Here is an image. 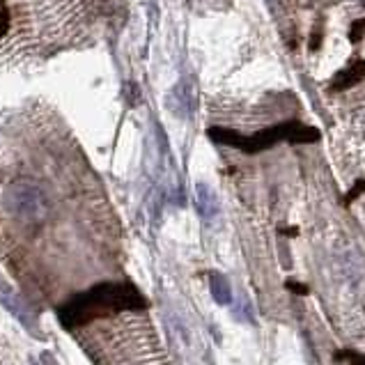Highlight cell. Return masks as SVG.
I'll return each mask as SVG.
<instances>
[{"label":"cell","instance_id":"1","mask_svg":"<svg viewBox=\"0 0 365 365\" xmlns=\"http://www.w3.org/2000/svg\"><path fill=\"white\" fill-rule=\"evenodd\" d=\"M147 306L141 290L132 283H101L94 285L85 294H78L69 303L58 310L60 321L67 328H76L81 324L120 310H143Z\"/></svg>","mask_w":365,"mask_h":365},{"label":"cell","instance_id":"2","mask_svg":"<svg viewBox=\"0 0 365 365\" xmlns=\"http://www.w3.org/2000/svg\"><path fill=\"white\" fill-rule=\"evenodd\" d=\"M207 136L221 145L237 147V150L246 152V154L264 152L281 141H288V143H315V141H319L317 129L301 124V122H283V124H276V127L264 129V132H257L255 136H241L239 132H232V129L212 127L210 132H207Z\"/></svg>","mask_w":365,"mask_h":365},{"label":"cell","instance_id":"3","mask_svg":"<svg viewBox=\"0 0 365 365\" xmlns=\"http://www.w3.org/2000/svg\"><path fill=\"white\" fill-rule=\"evenodd\" d=\"M5 205L10 214L28 225H41L49 219V200L41 188L30 181H16L7 188Z\"/></svg>","mask_w":365,"mask_h":365},{"label":"cell","instance_id":"4","mask_svg":"<svg viewBox=\"0 0 365 365\" xmlns=\"http://www.w3.org/2000/svg\"><path fill=\"white\" fill-rule=\"evenodd\" d=\"M363 78H365V60H354L350 67L342 69V72L333 78L331 90L333 92L350 90V88H354V85H359Z\"/></svg>","mask_w":365,"mask_h":365},{"label":"cell","instance_id":"5","mask_svg":"<svg viewBox=\"0 0 365 365\" xmlns=\"http://www.w3.org/2000/svg\"><path fill=\"white\" fill-rule=\"evenodd\" d=\"M198 212L205 216V219H212V216L219 212V200L212 193L205 184H198Z\"/></svg>","mask_w":365,"mask_h":365},{"label":"cell","instance_id":"6","mask_svg":"<svg viewBox=\"0 0 365 365\" xmlns=\"http://www.w3.org/2000/svg\"><path fill=\"white\" fill-rule=\"evenodd\" d=\"M212 294L216 303H221V306H228L232 301V290H230V283L228 278L221 276V274H214L212 276Z\"/></svg>","mask_w":365,"mask_h":365},{"label":"cell","instance_id":"7","mask_svg":"<svg viewBox=\"0 0 365 365\" xmlns=\"http://www.w3.org/2000/svg\"><path fill=\"white\" fill-rule=\"evenodd\" d=\"M363 37H365V19H356L350 30V41L352 44H359Z\"/></svg>","mask_w":365,"mask_h":365},{"label":"cell","instance_id":"8","mask_svg":"<svg viewBox=\"0 0 365 365\" xmlns=\"http://www.w3.org/2000/svg\"><path fill=\"white\" fill-rule=\"evenodd\" d=\"M361 193H365V179H359V181H356L354 188L345 196V200H347V203H352V200H356Z\"/></svg>","mask_w":365,"mask_h":365},{"label":"cell","instance_id":"9","mask_svg":"<svg viewBox=\"0 0 365 365\" xmlns=\"http://www.w3.org/2000/svg\"><path fill=\"white\" fill-rule=\"evenodd\" d=\"M340 359H350L352 365H365V356L363 354H340Z\"/></svg>","mask_w":365,"mask_h":365},{"label":"cell","instance_id":"10","mask_svg":"<svg viewBox=\"0 0 365 365\" xmlns=\"http://www.w3.org/2000/svg\"><path fill=\"white\" fill-rule=\"evenodd\" d=\"M288 290H290V292H297V294H301V297H306V294H308V288H306V285L294 283V281H288Z\"/></svg>","mask_w":365,"mask_h":365},{"label":"cell","instance_id":"11","mask_svg":"<svg viewBox=\"0 0 365 365\" xmlns=\"http://www.w3.org/2000/svg\"><path fill=\"white\" fill-rule=\"evenodd\" d=\"M312 34H315V37H310V51H315V49H319V44H321V32L315 30Z\"/></svg>","mask_w":365,"mask_h":365}]
</instances>
